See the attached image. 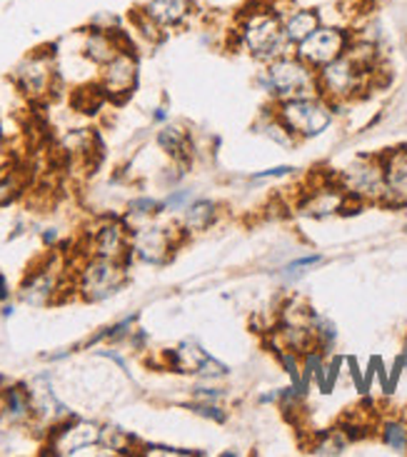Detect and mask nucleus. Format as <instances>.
Here are the masks:
<instances>
[{"instance_id":"f257e3e1","label":"nucleus","mask_w":407,"mask_h":457,"mask_svg":"<svg viewBox=\"0 0 407 457\" xmlns=\"http://www.w3.org/2000/svg\"><path fill=\"white\" fill-rule=\"evenodd\" d=\"M237 43L258 61L270 62L280 55H287V37L283 30L280 12L262 8V11H247L237 25Z\"/></svg>"},{"instance_id":"f03ea898","label":"nucleus","mask_w":407,"mask_h":457,"mask_svg":"<svg viewBox=\"0 0 407 457\" xmlns=\"http://www.w3.org/2000/svg\"><path fill=\"white\" fill-rule=\"evenodd\" d=\"M333 112L335 103H330L322 93H312L280 100L275 115L295 137H315L330 128Z\"/></svg>"},{"instance_id":"7ed1b4c3","label":"nucleus","mask_w":407,"mask_h":457,"mask_svg":"<svg viewBox=\"0 0 407 457\" xmlns=\"http://www.w3.org/2000/svg\"><path fill=\"white\" fill-rule=\"evenodd\" d=\"M260 86L278 100L312 96L318 90V71L297 55H280L268 62V71L260 75Z\"/></svg>"},{"instance_id":"20e7f679","label":"nucleus","mask_w":407,"mask_h":457,"mask_svg":"<svg viewBox=\"0 0 407 457\" xmlns=\"http://www.w3.org/2000/svg\"><path fill=\"white\" fill-rule=\"evenodd\" d=\"M375 71L362 68L358 61H353L350 55H340L337 61L322 65L318 71V90L330 103L350 100L358 96L360 90H368Z\"/></svg>"},{"instance_id":"39448f33","label":"nucleus","mask_w":407,"mask_h":457,"mask_svg":"<svg viewBox=\"0 0 407 457\" xmlns=\"http://www.w3.org/2000/svg\"><path fill=\"white\" fill-rule=\"evenodd\" d=\"M353 43V37L343 28L333 25H320L315 33H310L303 43L295 46V55L300 61H305L310 68L320 71L322 65L337 61L340 55H345L347 46Z\"/></svg>"},{"instance_id":"423d86ee","label":"nucleus","mask_w":407,"mask_h":457,"mask_svg":"<svg viewBox=\"0 0 407 457\" xmlns=\"http://www.w3.org/2000/svg\"><path fill=\"white\" fill-rule=\"evenodd\" d=\"M340 187L347 198L383 200L385 198V162L380 158H360L340 173Z\"/></svg>"},{"instance_id":"0eeeda50","label":"nucleus","mask_w":407,"mask_h":457,"mask_svg":"<svg viewBox=\"0 0 407 457\" xmlns=\"http://www.w3.org/2000/svg\"><path fill=\"white\" fill-rule=\"evenodd\" d=\"M125 280L123 268L118 265V260L98 258L87 262V268L80 275V290L87 300H103L112 295Z\"/></svg>"},{"instance_id":"6e6552de","label":"nucleus","mask_w":407,"mask_h":457,"mask_svg":"<svg viewBox=\"0 0 407 457\" xmlns=\"http://www.w3.org/2000/svg\"><path fill=\"white\" fill-rule=\"evenodd\" d=\"M347 193L337 186H325L312 190L308 198L303 200L300 205V212L303 215H310V218H328V215H335V212L345 211Z\"/></svg>"},{"instance_id":"1a4fd4ad","label":"nucleus","mask_w":407,"mask_h":457,"mask_svg":"<svg viewBox=\"0 0 407 457\" xmlns=\"http://www.w3.org/2000/svg\"><path fill=\"white\" fill-rule=\"evenodd\" d=\"M133 250H136L140 260L153 262V265H161L170 255V235L165 233L162 228L140 230L133 237Z\"/></svg>"},{"instance_id":"9d476101","label":"nucleus","mask_w":407,"mask_h":457,"mask_svg":"<svg viewBox=\"0 0 407 457\" xmlns=\"http://www.w3.org/2000/svg\"><path fill=\"white\" fill-rule=\"evenodd\" d=\"M145 18L158 28H173L180 25L190 12V0H150L143 8Z\"/></svg>"},{"instance_id":"9b49d317","label":"nucleus","mask_w":407,"mask_h":457,"mask_svg":"<svg viewBox=\"0 0 407 457\" xmlns=\"http://www.w3.org/2000/svg\"><path fill=\"white\" fill-rule=\"evenodd\" d=\"M320 25V12L312 11V8H297V11H290L283 18L285 37H287L290 46L303 43V40H305L310 33H315Z\"/></svg>"},{"instance_id":"f8f14e48","label":"nucleus","mask_w":407,"mask_h":457,"mask_svg":"<svg viewBox=\"0 0 407 457\" xmlns=\"http://www.w3.org/2000/svg\"><path fill=\"white\" fill-rule=\"evenodd\" d=\"M100 440V430L96 425H86V422H80V425H75V428H62L55 435V450L58 453H65V455H73L78 450H83V447L93 445V443H98Z\"/></svg>"},{"instance_id":"ddd939ff","label":"nucleus","mask_w":407,"mask_h":457,"mask_svg":"<svg viewBox=\"0 0 407 457\" xmlns=\"http://www.w3.org/2000/svg\"><path fill=\"white\" fill-rule=\"evenodd\" d=\"M18 80H21V86H23L28 93H33V96L46 93V87H48L50 80L48 61H46L43 55H36V58H30V61H25L23 65L18 68Z\"/></svg>"},{"instance_id":"4468645a","label":"nucleus","mask_w":407,"mask_h":457,"mask_svg":"<svg viewBox=\"0 0 407 457\" xmlns=\"http://www.w3.org/2000/svg\"><path fill=\"white\" fill-rule=\"evenodd\" d=\"M105 87L111 93H118V90H128L136 80V62L133 58H128L125 53H118L112 61L105 62Z\"/></svg>"},{"instance_id":"2eb2a0df","label":"nucleus","mask_w":407,"mask_h":457,"mask_svg":"<svg viewBox=\"0 0 407 457\" xmlns=\"http://www.w3.org/2000/svg\"><path fill=\"white\" fill-rule=\"evenodd\" d=\"M125 245H128V240H125V233L120 225H105L98 233V237H96V247H98L100 258L118 260L125 253Z\"/></svg>"},{"instance_id":"dca6fc26","label":"nucleus","mask_w":407,"mask_h":457,"mask_svg":"<svg viewBox=\"0 0 407 457\" xmlns=\"http://www.w3.org/2000/svg\"><path fill=\"white\" fill-rule=\"evenodd\" d=\"M215 203H210V200H195V203H190L186 208V228L190 233H203V230H208L212 220H215Z\"/></svg>"},{"instance_id":"f3484780","label":"nucleus","mask_w":407,"mask_h":457,"mask_svg":"<svg viewBox=\"0 0 407 457\" xmlns=\"http://www.w3.org/2000/svg\"><path fill=\"white\" fill-rule=\"evenodd\" d=\"M158 143L165 153H170L175 161H187L190 158V137L180 130V128H165L161 136H158Z\"/></svg>"},{"instance_id":"a211bd4d","label":"nucleus","mask_w":407,"mask_h":457,"mask_svg":"<svg viewBox=\"0 0 407 457\" xmlns=\"http://www.w3.org/2000/svg\"><path fill=\"white\" fill-rule=\"evenodd\" d=\"M345 433L340 430V428H335V430H328V433L318 435V440L312 443L310 447V453H315V455H343L347 447Z\"/></svg>"},{"instance_id":"6ab92c4d","label":"nucleus","mask_w":407,"mask_h":457,"mask_svg":"<svg viewBox=\"0 0 407 457\" xmlns=\"http://www.w3.org/2000/svg\"><path fill=\"white\" fill-rule=\"evenodd\" d=\"M380 440L390 450L400 455H407V422L405 420H385L380 425Z\"/></svg>"},{"instance_id":"aec40b11","label":"nucleus","mask_w":407,"mask_h":457,"mask_svg":"<svg viewBox=\"0 0 407 457\" xmlns=\"http://www.w3.org/2000/svg\"><path fill=\"white\" fill-rule=\"evenodd\" d=\"M5 410H8V415H11L12 420H21V418L30 415L33 403H30V397H28L23 387H11L5 393Z\"/></svg>"},{"instance_id":"412c9836","label":"nucleus","mask_w":407,"mask_h":457,"mask_svg":"<svg viewBox=\"0 0 407 457\" xmlns=\"http://www.w3.org/2000/svg\"><path fill=\"white\" fill-rule=\"evenodd\" d=\"M86 53L93 58V61H98V62H108L118 55V50H115V46L111 43V37L103 36V33H93V36L87 37Z\"/></svg>"},{"instance_id":"4be33fe9","label":"nucleus","mask_w":407,"mask_h":457,"mask_svg":"<svg viewBox=\"0 0 407 457\" xmlns=\"http://www.w3.org/2000/svg\"><path fill=\"white\" fill-rule=\"evenodd\" d=\"M322 262V255H305V258L300 260H293V262H287L283 268V278L285 280H297V278H303L308 268H315V265H320Z\"/></svg>"},{"instance_id":"5701e85b","label":"nucleus","mask_w":407,"mask_h":457,"mask_svg":"<svg viewBox=\"0 0 407 457\" xmlns=\"http://www.w3.org/2000/svg\"><path fill=\"white\" fill-rule=\"evenodd\" d=\"M345 365V358H340V355H335L330 362H325V375H322V383H320V393H333L335 383H337V375H340V368Z\"/></svg>"},{"instance_id":"b1692460","label":"nucleus","mask_w":407,"mask_h":457,"mask_svg":"<svg viewBox=\"0 0 407 457\" xmlns=\"http://www.w3.org/2000/svg\"><path fill=\"white\" fill-rule=\"evenodd\" d=\"M193 412H198L203 418H208V420H215V422H225L228 420V415H225V410L218 408L215 403H195V405H190Z\"/></svg>"},{"instance_id":"393cba45","label":"nucleus","mask_w":407,"mask_h":457,"mask_svg":"<svg viewBox=\"0 0 407 457\" xmlns=\"http://www.w3.org/2000/svg\"><path fill=\"white\" fill-rule=\"evenodd\" d=\"M198 375H203V378H225L228 375V368L222 365V362H218V360L212 358V355H208V358L203 360V365L198 368Z\"/></svg>"},{"instance_id":"a878e982","label":"nucleus","mask_w":407,"mask_h":457,"mask_svg":"<svg viewBox=\"0 0 407 457\" xmlns=\"http://www.w3.org/2000/svg\"><path fill=\"white\" fill-rule=\"evenodd\" d=\"M161 208V203H155V200L150 198H140L136 203H130V212H137V215H153V212H158Z\"/></svg>"},{"instance_id":"bb28decb","label":"nucleus","mask_w":407,"mask_h":457,"mask_svg":"<svg viewBox=\"0 0 407 457\" xmlns=\"http://www.w3.org/2000/svg\"><path fill=\"white\" fill-rule=\"evenodd\" d=\"M295 170L293 165H278V168H270V170H262V173L253 175V180H270V178H285Z\"/></svg>"},{"instance_id":"cd10ccee","label":"nucleus","mask_w":407,"mask_h":457,"mask_svg":"<svg viewBox=\"0 0 407 457\" xmlns=\"http://www.w3.org/2000/svg\"><path fill=\"white\" fill-rule=\"evenodd\" d=\"M15 190H18V183H15L12 178L0 180V205H8V203L15 198Z\"/></svg>"},{"instance_id":"c85d7f7f","label":"nucleus","mask_w":407,"mask_h":457,"mask_svg":"<svg viewBox=\"0 0 407 457\" xmlns=\"http://www.w3.org/2000/svg\"><path fill=\"white\" fill-rule=\"evenodd\" d=\"M345 365H347V368H350V375H353V380H355V387H358V393H362V395H368V393H365V375L360 372L358 360H355V358H345Z\"/></svg>"},{"instance_id":"c756f323","label":"nucleus","mask_w":407,"mask_h":457,"mask_svg":"<svg viewBox=\"0 0 407 457\" xmlns=\"http://www.w3.org/2000/svg\"><path fill=\"white\" fill-rule=\"evenodd\" d=\"M375 378L380 380L383 390L387 393V395H390V375H387V370H385L383 358H378V355H375Z\"/></svg>"},{"instance_id":"7c9ffc66","label":"nucleus","mask_w":407,"mask_h":457,"mask_svg":"<svg viewBox=\"0 0 407 457\" xmlns=\"http://www.w3.org/2000/svg\"><path fill=\"white\" fill-rule=\"evenodd\" d=\"M407 368V360L405 355H400V358H395V365H393V370H390V393L395 390L397 380H400V375H403V370Z\"/></svg>"},{"instance_id":"2f4dec72","label":"nucleus","mask_w":407,"mask_h":457,"mask_svg":"<svg viewBox=\"0 0 407 457\" xmlns=\"http://www.w3.org/2000/svg\"><path fill=\"white\" fill-rule=\"evenodd\" d=\"M190 200V193H175V195H170V198L165 200V205L162 208H180L183 203H187Z\"/></svg>"},{"instance_id":"473e14b6","label":"nucleus","mask_w":407,"mask_h":457,"mask_svg":"<svg viewBox=\"0 0 407 457\" xmlns=\"http://www.w3.org/2000/svg\"><path fill=\"white\" fill-rule=\"evenodd\" d=\"M220 395V390H208V387H198V390H195V397H198V400H205V403H215Z\"/></svg>"},{"instance_id":"72a5a7b5","label":"nucleus","mask_w":407,"mask_h":457,"mask_svg":"<svg viewBox=\"0 0 407 457\" xmlns=\"http://www.w3.org/2000/svg\"><path fill=\"white\" fill-rule=\"evenodd\" d=\"M375 380V358H370V365L365 370V393H370V385Z\"/></svg>"},{"instance_id":"f704fd0d","label":"nucleus","mask_w":407,"mask_h":457,"mask_svg":"<svg viewBox=\"0 0 407 457\" xmlns=\"http://www.w3.org/2000/svg\"><path fill=\"white\" fill-rule=\"evenodd\" d=\"M5 295H8V287H5V280H3V275H0V300Z\"/></svg>"},{"instance_id":"c9c22d12","label":"nucleus","mask_w":407,"mask_h":457,"mask_svg":"<svg viewBox=\"0 0 407 457\" xmlns=\"http://www.w3.org/2000/svg\"><path fill=\"white\" fill-rule=\"evenodd\" d=\"M155 120H165V111H155Z\"/></svg>"},{"instance_id":"e433bc0d","label":"nucleus","mask_w":407,"mask_h":457,"mask_svg":"<svg viewBox=\"0 0 407 457\" xmlns=\"http://www.w3.org/2000/svg\"><path fill=\"white\" fill-rule=\"evenodd\" d=\"M405 233H407V225H405Z\"/></svg>"}]
</instances>
